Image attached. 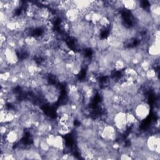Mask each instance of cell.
Masks as SVG:
<instances>
[{
    "mask_svg": "<svg viewBox=\"0 0 160 160\" xmlns=\"http://www.w3.org/2000/svg\"><path fill=\"white\" fill-rule=\"evenodd\" d=\"M132 112L139 122L143 121L149 116L151 107L149 104L145 101H141L138 103L132 109Z\"/></svg>",
    "mask_w": 160,
    "mask_h": 160,
    "instance_id": "obj_1",
    "label": "cell"
},
{
    "mask_svg": "<svg viewBox=\"0 0 160 160\" xmlns=\"http://www.w3.org/2000/svg\"><path fill=\"white\" fill-rule=\"evenodd\" d=\"M119 132L113 124H106L99 132V138L108 143L117 140Z\"/></svg>",
    "mask_w": 160,
    "mask_h": 160,
    "instance_id": "obj_2",
    "label": "cell"
},
{
    "mask_svg": "<svg viewBox=\"0 0 160 160\" xmlns=\"http://www.w3.org/2000/svg\"><path fill=\"white\" fill-rule=\"evenodd\" d=\"M112 124L116 128L119 134L124 133L128 128L126 121V112L122 111L117 112L114 116Z\"/></svg>",
    "mask_w": 160,
    "mask_h": 160,
    "instance_id": "obj_3",
    "label": "cell"
},
{
    "mask_svg": "<svg viewBox=\"0 0 160 160\" xmlns=\"http://www.w3.org/2000/svg\"><path fill=\"white\" fill-rule=\"evenodd\" d=\"M146 148L151 152L159 154L160 153V140L159 133L155 132L149 135L146 140Z\"/></svg>",
    "mask_w": 160,
    "mask_h": 160,
    "instance_id": "obj_4",
    "label": "cell"
},
{
    "mask_svg": "<svg viewBox=\"0 0 160 160\" xmlns=\"http://www.w3.org/2000/svg\"><path fill=\"white\" fill-rule=\"evenodd\" d=\"M51 148L64 152L66 149V142L63 136L60 134H55Z\"/></svg>",
    "mask_w": 160,
    "mask_h": 160,
    "instance_id": "obj_5",
    "label": "cell"
},
{
    "mask_svg": "<svg viewBox=\"0 0 160 160\" xmlns=\"http://www.w3.org/2000/svg\"><path fill=\"white\" fill-rule=\"evenodd\" d=\"M123 9H125L128 11H132L136 8L141 7L139 1H133V0H126V1H121Z\"/></svg>",
    "mask_w": 160,
    "mask_h": 160,
    "instance_id": "obj_6",
    "label": "cell"
},
{
    "mask_svg": "<svg viewBox=\"0 0 160 160\" xmlns=\"http://www.w3.org/2000/svg\"><path fill=\"white\" fill-rule=\"evenodd\" d=\"M127 67L125 62L121 58L118 59L114 63V69L115 71H123Z\"/></svg>",
    "mask_w": 160,
    "mask_h": 160,
    "instance_id": "obj_7",
    "label": "cell"
}]
</instances>
